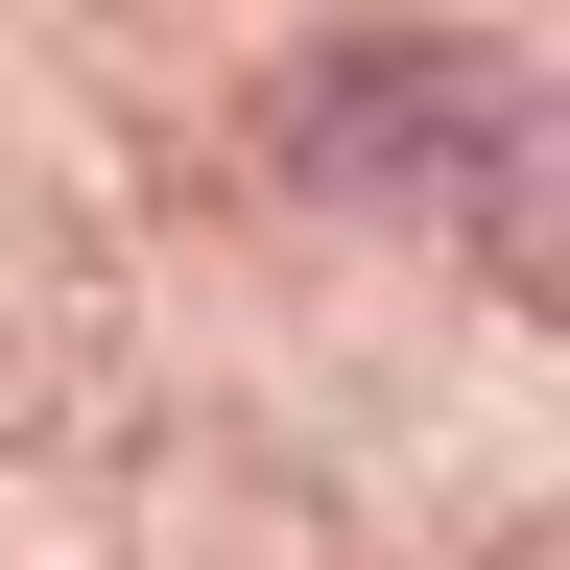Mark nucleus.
<instances>
[{
	"label": "nucleus",
	"instance_id": "1",
	"mask_svg": "<svg viewBox=\"0 0 570 570\" xmlns=\"http://www.w3.org/2000/svg\"><path fill=\"white\" fill-rule=\"evenodd\" d=\"M262 142H285V190H333V214H452L475 238V167L523 142V96H499V48H452V24H333V48H285Z\"/></svg>",
	"mask_w": 570,
	"mask_h": 570
},
{
	"label": "nucleus",
	"instance_id": "2",
	"mask_svg": "<svg viewBox=\"0 0 570 570\" xmlns=\"http://www.w3.org/2000/svg\"><path fill=\"white\" fill-rule=\"evenodd\" d=\"M475 285L570 333V96H523V142L475 167Z\"/></svg>",
	"mask_w": 570,
	"mask_h": 570
}]
</instances>
